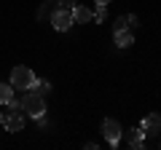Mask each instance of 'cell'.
<instances>
[{
  "instance_id": "obj_15",
  "label": "cell",
  "mask_w": 161,
  "mask_h": 150,
  "mask_svg": "<svg viewBox=\"0 0 161 150\" xmlns=\"http://www.w3.org/2000/svg\"><path fill=\"white\" fill-rule=\"evenodd\" d=\"M121 29H129V24H126V16H118L113 22V32H121Z\"/></svg>"
},
{
  "instance_id": "obj_8",
  "label": "cell",
  "mask_w": 161,
  "mask_h": 150,
  "mask_svg": "<svg viewBox=\"0 0 161 150\" xmlns=\"http://www.w3.org/2000/svg\"><path fill=\"white\" fill-rule=\"evenodd\" d=\"M57 8H59V3H57V0H43V3H40V8H38V19H40V22L51 19V13L57 11Z\"/></svg>"
},
{
  "instance_id": "obj_13",
  "label": "cell",
  "mask_w": 161,
  "mask_h": 150,
  "mask_svg": "<svg viewBox=\"0 0 161 150\" xmlns=\"http://www.w3.org/2000/svg\"><path fill=\"white\" fill-rule=\"evenodd\" d=\"M14 97V86L11 83H0V104H6Z\"/></svg>"
},
{
  "instance_id": "obj_1",
  "label": "cell",
  "mask_w": 161,
  "mask_h": 150,
  "mask_svg": "<svg viewBox=\"0 0 161 150\" xmlns=\"http://www.w3.org/2000/svg\"><path fill=\"white\" fill-rule=\"evenodd\" d=\"M22 113H27L30 118H38L46 113V102H43V97L35 91H24L22 97Z\"/></svg>"
},
{
  "instance_id": "obj_2",
  "label": "cell",
  "mask_w": 161,
  "mask_h": 150,
  "mask_svg": "<svg viewBox=\"0 0 161 150\" xmlns=\"http://www.w3.org/2000/svg\"><path fill=\"white\" fill-rule=\"evenodd\" d=\"M32 81H35V72L30 67H24V64H19V67L11 70V81L8 83L14 86V91H16V88L19 91H27V88L32 86Z\"/></svg>"
},
{
  "instance_id": "obj_5",
  "label": "cell",
  "mask_w": 161,
  "mask_h": 150,
  "mask_svg": "<svg viewBox=\"0 0 161 150\" xmlns=\"http://www.w3.org/2000/svg\"><path fill=\"white\" fill-rule=\"evenodd\" d=\"M121 137L126 139V145H129L132 150H140V147L145 145V131H142L140 126H137V129H129V131H124Z\"/></svg>"
},
{
  "instance_id": "obj_20",
  "label": "cell",
  "mask_w": 161,
  "mask_h": 150,
  "mask_svg": "<svg viewBox=\"0 0 161 150\" xmlns=\"http://www.w3.org/2000/svg\"><path fill=\"white\" fill-rule=\"evenodd\" d=\"M158 147H161V142H158Z\"/></svg>"
},
{
  "instance_id": "obj_3",
  "label": "cell",
  "mask_w": 161,
  "mask_h": 150,
  "mask_svg": "<svg viewBox=\"0 0 161 150\" xmlns=\"http://www.w3.org/2000/svg\"><path fill=\"white\" fill-rule=\"evenodd\" d=\"M48 22L54 24V29H59V32H67V29L75 24V22H73V8H62V6H59L57 11L51 13V19H48Z\"/></svg>"
},
{
  "instance_id": "obj_4",
  "label": "cell",
  "mask_w": 161,
  "mask_h": 150,
  "mask_svg": "<svg viewBox=\"0 0 161 150\" xmlns=\"http://www.w3.org/2000/svg\"><path fill=\"white\" fill-rule=\"evenodd\" d=\"M102 134H105V142H108L110 147H115V145L121 142V134H124V129H121V123L115 121V118H105V123H102Z\"/></svg>"
},
{
  "instance_id": "obj_17",
  "label": "cell",
  "mask_w": 161,
  "mask_h": 150,
  "mask_svg": "<svg viewBox=\"0 0 161 150\" xmlns=\"http://www.w3.org/2000/svg\"><path fill=\"white\" fill-rule=\"evenodd\" d=\"M57 3H59V6H62V8H73L75 3H78V0H57Z\"/></svg>"
},
{
  "instance_id": "obj_19",
  "label": "cell",
  "mask_w": 161,
  "mask_h": 150,
  "mask_svg": "<svg viewBox=\"0 0 161 150\" xmlns=\"http://www.w3.org/2000/svg\"><path fill=\"white\" fill-rule=\"evenodd\" d=\"M0 123H3V110H0Z\"/></svg>"
},
{
  "instance_id": "obj_9",
  "label": "cell",
  "mask_w": 161,
  "mask_h": 150,
  "mask_svg": "<svg viewBox=\"0 0 161 150\" xmlns=\"http://www.w3.org/2000/svg\"><path fill=\"white\" fill-rule=\"evenodd\" d=\"M73 22H75V24L92 22V8H86V6H73Z\"/></svg>"
},
{
  "instance_id": "obj_16",
  "label": "cell",
  "mask_w": 161,
  "mask_h": 150,
  "mask_svg": "<svg viewBox=\"0 0 161 150\" xmlns=\"http://www.w3.org/2000/svg\"><path fill=\"white\" fill-rule=\"evenodd\" d=\"M126 24H129V27H137V24H140V19L134 16V13H129V16H126Z\"/></svg>"
},
{
  "instance_id": "obj_18",
  "label": "cell",
  "mask_w": 161,
  "mask_h": 150,
  "mask_svg": "<svg viewBox=\"0 0 161 150\" xmlns=\"http://www.w3.org/2000/svg\"><path fill=\"white\" fill-rule=\"evenodd\" d=\"M97 6H108V3H113V0H94Z\"/></svg>"
},
{
  "instance_id": "obj_7",
  "label": "cell",
  "mask_w": 161,
  "mask_h": 150,
  "mask_svg": "<svg viewBox=\"0 0 161 150\" xmlns=\"http://www.w3.org/2000/svg\"><path fill=\"white\" fill-rule=\"evenodd\" d=\"M3 126H6V131H22V129H24V113L3 115Z\"/></svg>"
},
{
  "instance_id": "obj_6",
  "label": "cell",
  "mask_w": 161,
  "mask_h": 150,
  "mask_svg": "<svg viewBox=\"0 0 161 150\" xmlns=\"http://www.w3.org/2000/svg\"><path fill=\"white\" fill-rule=\"evenodd\" d=\"M140 129H142L145 134H161V115H158V113H150V115H145L142 123H140Z\"/></svg>"
},
{
  "instance_id": "obj_12",
  "label": "cell",
  "mask_w": 161,
  "mask_h": 150,
  "mask_svg": "<svg viewBox=\"0 0 161 150\" xmlns=\"http://www.w3.org/2000/svg\"><path fill=\"white\" fill-rule=\"evenodd\" d=\"M14 113H22V99H16V97H11L6 102V115H14Z\"/></svg>"
},
{
  "instance_id": "obj_14",
  "label": "cell",
  "mask_w": 161,
  "mask_h": 150,
  "mask_svg": "<svg viewBox=\"0 0 161 150\" xmlns=\"http://www.w3.org/2000/svg\"><path fill=\"white\" fill-rule=\"evenodd\" d=\"M105 19H108V6H97V11H94V22L102 24Z\"/></svg>"
},
{
  "instance_id": "obj_10",
  "label": "cell",
  "mask_w": 161,
  "mask_h": 150,
  "mask_svg": "<svg viewBox=\"0 0 161 150\" xmlns=\"http://www.w3.org/2000/svg\"><path fill=\"white\" fill-rule=\"evenodd\" d=\"M113 35H115V46L118 48L134 46V32H129V29H121V32H113Z\"/></svg>"
},
{
  "instance_id": "obj_11",
  "label": "cell",
  "mask_w": 161,
  "mask_h": 150,
  "mask_svg": "<svg viewBox=\"0 0 161 150\" xmlns=\"http://www.w3.org/2000/svg\"><path fill=\"white\" fill-rule=\"evenodd\" d=\"M27 91H35V94H40V97H46V94L51 91V83H48V81H40V78H35L32 86H30Z\"/></svg>"
}]
</instances>
